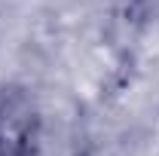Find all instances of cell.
<instances>
[{
  "instance_id": "obj_1",
  "label": "cell",
  "mask_w": 159,
  "mask_h": 156,
  "mask_svg": "<svg viewBox=\"0 0 159 156\" xmlns=\"http://www.w3.org/2000/svg\"><path fill=\"white\" fill-rule=\"evenodd\" d=\"M34 110L19 92L0 89V156H34Z\"/></svg>"
}]
</instances>
